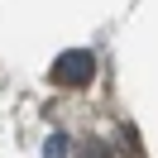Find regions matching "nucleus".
Wrapping results in <instances>:
<instances>
[{
	"label": "nucleus",
	"instance_id": "nucleus-1",
	"mask_svg": "<svg viewBox=\"0 0 158 158\" xmlns=\"http://www.w3.org/2000/svg\"><path fill=\"white\" fill-rule=\"evenodd\" d=\"M53 86H91V77H96V58H91L86 48H67L58 62H53Z\"/></svg>",
	"mask_w": 158,
	"mask_h": 158
},
{
	"label": "nucleus",
	"instance_id": "nucleus-2",
	"mask_svg": "<svg viewBox=\"0 0 158 158\" xmlns=\"http://www.w3.org/2000/svg\"><path fill=\"white\" fill-rule=\"evenodd\" d=\"M77 158H110V148L101 144V139H86V144L77 148Z\"/></svg>",
	"mask_w": 158,
	"mask_h": 158
}]
</instances>
